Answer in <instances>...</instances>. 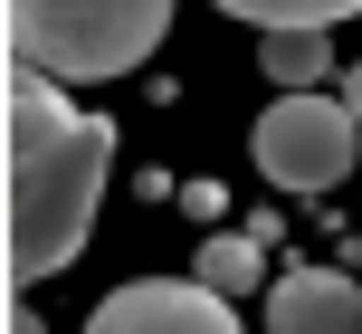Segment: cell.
<instances>
[{
  "instance_id": "1",
  "label": "cell",
  "mask_w": 362,
  "mask_h": 334,
  "mask_svg": "<svg viewBox=\"0 0 362 334\" xmlns=\"http://www.w3.org/2000/svg\"><path fill=\"white\" fill-rule=\"evenodd\" d=\"M115 172V125L57 96V76L10 67V277L38 287L76 267Z\"/></svg>"
},
{
  "instance_id": "2",
  "label": "cell",
  "mask_w": 362,
  "mask_h": 334,
  "mask_svg": "<svg viewBox=\"0 0 362 334\" xmlns=\"http://www.w3.org/2000/svg\"><path fill=\"white\" fill-rule=\"evenodd\" d=\"M172 38V0H10V57L57 86L134 76Z\"/></svg>"
},
{
  "instance_id": "3",
  "label": "cell",
  "mask_w": 362,
  "mask_h": 334,
  "mask_svg": "<svg viewBox=\"0 0 362 334\" xmlns=\"http://www.w3.org/2000/svg\"><path fill=\"white\" fill-rule=\"evenodd\" d=\"M353 144H362V115L344 96H315V86H286L267 115H257L248 153L276 191H334L353 172Z\"/></svg>"
},
{
  "instance_id": "4",
  "label": "cell",
  "mask_w": 362,
  "mask_h": 334,
  "mask_svg": "<svg viewBox=\"0 0 362 334\" xmlns=\"http://www.w3.org/2000/svg\"><path fill=\"white\" fill-rule=\"evenodd\" d=\"M86 334H248L229 287L210 277H134L86 316Z\"/></svg>"
},
{
  "instance_id": "5",
  "label": "cell",
  "mask_w": 362,
  "mask_h": 334,
  "mask_svg": "<svg viewBox=\"0 0 362 334\" xmlns=\"http://www.w3.org/2000/svg\"><path fill=\"white\" fill-rule=\"evenodd\" d=\"M362 316V287L344 267H286L267 277V334H353Z\"/></svg>"
},
{
  "instance_id": "6",
  "label": "cell",
  "mask_w": 362,
  "mask_h": 334,
  "mask_svg": "<svg viewBox=\"0 0 362 334\" xmlns=\"http://www.w3.org/2000/svg\"><path fill=\"white\" fill-rule=\"evenodd\" d=\"M267 86H325L334 76V29H257Z\"/></svg>"
},
{
  "instance_id": "7",
  "label": "cell",
  "mask_w": 362,
  "mask_h": 334,
  "mask_svg": "<svg viewBox=\"0 0 362 334\" xmlns=\"http://www.w3.org/2000/svg\"><path fill=\"white\" fill-rule=\"evenodd\" d=\"M229 19H248V29H334V19H353L362 0H219Z\"/></svg>"
},
{
  "instance_id": "8",
  "label": "cell",
  "mask_w": 362,
  "mask_h": 334,
  "mask_svg": "<svg viewBox=\"0 0 362 334\" xmlns=\"http://www.w3.org/2000/svg\"><path fill=\"white\" fill-rule=\"evenodd\" d=\"M200 277L229 287V296H248L257 287V239L248 229H210V239H200Z\"/></svg>"
},
{
  "instance_id": "9",
  "label": "cell",
  "mask_w": 362,
  "mask_h": 334,
  "mask_svg": "<svg viewBox=\"0 0 362 334\" xmlns=\"http://www.w3.org/2000/svg\"><path fill=\"white\" fill-rule=\"evenodd\" d=\"M10 334H48V325H38V306H10Z\"/></svg>"
},
{
  "instance_id": "10",
  "label": "cell",
  "mask_w": 362,
  "mask_h": 334,
  "mask_svg": "<svg viewBox=\"0 0 362 334\" xmlns=\"http://www.w3.org/2000/svg\"><path fill=\"white\" fill-rule=\"evenodd\" d=\"M344 105L362 115V57H353V67H344Z\"/></svg>"
},
{
  "instance_id": "11",
  "label": "cell",
  "mask_w": 362,
  "mask_h": 334,
  "mask_svg": "<svg viewBox=\"0 0 362 334\" xmlns=\"http://www.w3.org/2000/svg\"><path fill=\"white\" fill-rule=\"evenodd\" d=\"M353 334H362V325H353Z\"/></svg>"
}]
</instances>
